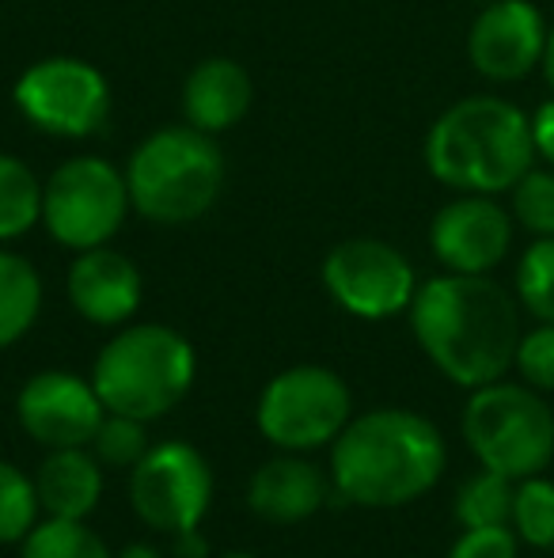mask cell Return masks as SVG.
<instances>
[{"mask_svg":"<svg viewBox=\"0 0 554 558\" xmlns=\"http://www.w3.org/2000/svg\"><path fill=\"white\" fill-rule=\"evenodd\" d=\"M410 331L433 368L456 388L475 391L502 380L520 342V304L490 274H448L418 286Z\"/></svg>","mask_w":554,"mask_h":558,"instance_id":"obj_1","label":"cell"},{"mask_svg":"<svg viewBox=\"0 0 554 558\" xmlns=\"http://www.w3.org/2000/svg\"><path fill=\"white\" fill-rule=\"evenodd\" d=\"M448 468L444 434L418 411L377 407L346 422L331 445V483L361 509H403L441 483Z\"/></svg>","mask_w":554,"mask_h":558,"instance_id":"obj_2","label":"cell"},{"mask_svg":"<svg viewBox=\"0 0 554 558\" xmlns=\"http://www.w3.org/2000/svg\"><path fill=\"white\" fill-rule=\"evenodd\" d=\"M421 160L456 194H509L535 168L532 118L502 96L456 99L429 125Z\"/></svg>","mask_w":554,"mask_h":558,"instance_id":"obj_3","label":"cell"},{"mask_svg":"<svg viewBox=\"0 0 554 558\" xmlns=\"http://www.w3.org/2000/svg\"><path fill=\"white\" fill-rule=\"evenodd\" d=\"M130 206L152 225H190L217 206L224 191V156L213 133L160 125L130 153Z\"/></svg>","mask_w":554,"mask_h":558,"instance_id":"obj_4","label":"cell"},{"mask_svg":"<svg viewBox=\"0 0 554 558\" xmlns=\"http://www.w3.org/2000/svg\"><path fill=\"white\" fill-rule=\"evenodd\" d=\"M194 373V345L175 327L130 324L99 350L91 384L111 414L156 422L183 403Z\"/></svg>","mask_w":554,"mask_h":558,"instance_id":"obj_5","label":"cell"},{"mask_svg":"<svg viewBox=\"0 0 554 558\" xmlns=\"http://www.w3.org/2000/svg\"><path fill=\"white\" fill-rule=\"evenodd\" d=\"M464 441L479 468L497 475L520 478L543 475L554 463V411L543 391L528 388L525 380L482 384L464 403Z\"/></svg>","mask_w":554,"mask_h":558,"instance_id":"obj_6","label":"cell"},{"mask_svg":"<svg viewBox=\"0 0 554 558\" xmlns=\"http://www.w3.org/2000/svg\"><path fill=\"white\" fill-rule=\"evenodd\" d=\"M130 209L126 171L103 156H73L42 183V228L69 251L111 243Z\"/></svg>","mask_w":554,"mask_h":558,"instance_id":"obj_7","label":"cell"},{"mask_svg":"<svg viewBox=\"0 0 554 558\" xmlns=\"http://www.w3.org/2000/svg\"><path fill=\"white\" fill-rule=\"evenodd\" d=\"M354 418V399L338 373L323 365H293L262 388L255 426L281 452H316Z\"/></svg>","mask_w":554,"mask_h":558,"instance_id":"obj_8","label":"cell"},{"mask_svg":"<svg viewBox=\"0 0 554 558\" xmlns=\"http://www.w3.org/2000/svg\"><path fill=\"white\" fill-rule=\"evenodd\" d=\"M20 114L50 137L81 141L103 130L111 114V84L84 58H42L15 81Z\"/></svg>","mask_w":554,"mask_h":558,"instance_id":"obj_9","label":"cell"},{"mask_svg":"<svg viewBox=\"0 0 554 558\" xmlns=\"http://www.w3.org/2000/svg\"><path fill=\"white\" fill-rule=\"evenodd\" d=\"M213 501V468L186 441L152 445L130 468V506L152 532L178 536L198 529Z\"/></svg>","mask_w":554,"mask_h":558,"instance_id":"obj_10","label":"cell"},{"mask_svg":"<svg viewBox=\"0 0 554 558\" xmlns=\"http://www.w3.org/2000/svg\"><path fill=\"white\" fill-rule=\"evenodd\" d=\"M323 289L342 312L357 319H392L410 312L418 293V274L410 258L387 240L354 235L327 251Z\"/></svg>","mask_w":554,"mask_h":558,"instance_id":"obj_11","label":"cell"},{"mask_svg":"<svg viewBox=\"0 0 554 558\" xmlns=\"http://www.w3.org/2000/svg\"><path fill=\"white\" fill-rule=\"evenodd\" d=\"M551 23L532 0L482 4L467 31V61L490 84H520L543 65Z\"/></svg>","mask_w":554,"mask_h":558,"instance_id":"obj_12","label":"cell"},{"mask_svg":"<svg viewBox=\"0 0 554 558\" xmlns=\"http://www.w3.org/2000/svg\"><path fill=\"white\" fill-rule=\"evenodd\" d=\"M513 214L494 194H456L433 214L429 251L448 274H490L513 247Z\"/></svg>","mask_w":554,"mask_h":558,"instance_id":"obj_13","label":"cell"},{"mask_svg":"<svg viewBox=\"0 0 554 558\" xmlns=\"http://www.w3.org/2000/svg\"><path fill=\"white\" fill-rule=\"evenodd\" d=\"M15 418L30 441L46 448H81L91 445L107 407L96 384L65 368H50L23 384L15 396Z\"/></svg>","mask_w":554,"mask_h":558,"instance_id":"obj_14","label":"cell"},{"mask_svg":"<svg viewBox=\"0 0 554 558\" xmlns=\"http://www.w3.org/2000/svg\"><path fill=\"white\" fill-rule=\"evenodd\" d=\"M65 293L81 319L96 327H122L137 316L145 278H140L134 258L103 243V247L76 251L65 278Z\"/></svg>","mask_w":554,"mask_h":558,"instance_id":"obj_15","label":"cell"},{"mask_svg":"<svg viewBox=\"0 0 554 558\" xmlns=\"http://www.w3.org/2000/svg\"><path fill=\"white\" fill-rule=\"evenodd\" d=\"M327 501V475L304 452H281L251 475L247 506L270 524H300Z\"/></svg>","mask_w":554,"mask_h":558,"instance_id":"obj_16","label":"cell"},{"mask_svg":"<svg viewBox=\"0 0 554 558\" xmlns=\"http://www.w3.org/2000/svg\"><path fill=\"white\" fill-rule=\"evenodd\" d=\"M255 84L247 69L232 58H206L190 69L183 84V114L194 130L224 133L251 111Z\"/></svg>","mask_w":554,"mask_h":558,"instance_id":"obj_17","label":"cell"},{"mask_svg":"<svg viewBox=\"0 0 554 558\" xmlns=\"http://www.w3.org/2000/svg\"><path fill=\"white\" fill-rule=\"evenodd\" d=\"M30 478L42 513L61 521H88L103 498V463L88 452V445L50 448Z\"/></svg>","mask_w":554,"mask_h":558,"instance_id":"obj_18","label":"cell"},{"mask_svg":"<svg viewBox=\"0 0 554 558\" xmlns=\"http://www.w3.org/2000/svg\"><path fill=\"white\" fill-rule=\"evenodd\" d=\"M42 312V278L15 251L0 247V350L15 345Z\"/></svg>","mask_w":554,"mask_h":558,"instance_id":"obj_19","label":"cell"},{"mask_svg":"<svg viewBox=\"0 0 554 558\" xmlns=\"http://www.w3.org/2000/svg\"><path fill=\"white\" fill-rule=\"evenodd\" d=\"M42 225V183L12 153H0V243H12Z\"/></svg>","mask_w":554,"mask_h":558,"instance_id":"obj_20","label":"cell"},{"mask_svg":"<svg viewBox=\"0 0 554 558\" xmlns=\"http://www.w3.org/2000/svg\"><path fill=\"white\" fill-rule=\"evenodd\" d=\"M513 494H517V483H513V478L479 468V475H471L467 483H459V490H456V506H452L456 524H459V529L509 524Z\"/></svg>","mask_w":554,"mask_h":558,"instance_id":"obj_21","label":"cell"},{"mask_svg":"<svg viewBox=\"0 0 554 558\" xmlns=\"http://www.w3.org/2000/svg\"><path fill=\"white\" fill-rule=\"evenodd\" d=\"M513 296L535 324H554V235H540L525 247L513 274Z\"/></svg>","mask_w":554,"mask_h":558,"instance_id":"obj_22","label":"cell"},{"mask_svg":"<svg viewBox=\"0 0 554 558\" xmlns=\"http://www.w3.org/2000/svg\"><path fill=\"white\" fill-rule=\"evenodd\" d=\"M20 558H114L111 547L88 529V521L46 517L20 544Z\"/></svg>","mask_w":554,"mask_h":558,"instance_id":"obj_23","label":"cell"},{"mask_svg":"<svg viewBox=\"0 0 554 558\" xmlns=\"http://www.w3.org/2000/svg\"><path fill=\"white\" fill-rule=\"evenodd\" d=\"M513 532L535 551H554V478L528 475L513 494Z\"/></svg>","mask_w":554,"mask_h":558,"instance_id":"obj_24","label":"cell"},{"mask_svg":"<svg viewBox=\"0 0 554 558\" xmlns=\"http://www.w3.org/2000/svg\"><path fill=\"white\" fill-rule=\"evenodd\" d=\"M38 494L35 478L23 475L15 463L0 460V544H23L27 532L38 524Z\"/></svg>","mask_w":554,"mask_h":558,"instance_id":"obj_25","label":"cell"},{"mask_svg":"<svg viewBox=\"0 0 554 558\" xmlns=\"http://www.w3.org/2000/svg\"><path fill=\"white\" fill-rule=\"evenodd\" d=\"M509 214L525 232L554 235V168H532L509 191Z\"/></svg>","mask_w":554,"mask_h":558,"instance_id":"obj_26","label":"cell"},{"mask_svg":"<svg viewBox=\"0 0 554 558\" xmlns=\"http://www.w3.org/2000/svg\"><path fill=\"white\" fill-rule=\"evenodd\" d=\"M148 422L130 418V414H111L99 422L96 437H91V452H96L99 463L107 468H137V460L148 452V434H145Z\"/></svg>","mask_w":554,"mask_h":558,"instance_id":"obj_27","label":"cell"},{"mask_svg":"<svg viewBox=\"0 0 554 558\" xmlns=\"http://www.w3.org/2000/svg\"><path fill=\"white\" fill-rule=\"evenodd\" d=\"M513 368L528 388L543 391V396L554 391V324H535L532 331L520 335Z\"/></svg>","mask_w":554,"mask_h":558,"instance_id":"obj_28","label":"cell"},{"mask_svg":"<svg viewBox=\"0 0 554 558\" xmlns=\"http://www.w3.org/2000/svg\"><path fill=\"white\" fill-rule=\"evenodd\" d=\"M520 536L513 524H487V529H464L452 544L448 558H517Z\"/></svg>","mask_w":554,"mask_h":558,"instance_id":"obj_29","label":"cell"},{"mask_svg":"<svg viewBox=\"0 0 554 558\" xmlns=\"http://www.w3.org/2000/svg\"><path fill=\"white\" fill-rule=\"evenodd\" d=\"M532 141H535V160H547L554 168V99L535 107L532 114Z\"/></svg>","mask_w":554,"mask_h":558,"instance_id":"obj_30","label":"cell"},{"mask_svg":"<svg viewBox=\"0 0 554 558\" xmlns=\"http://www.w3.org/2000/svg\"><path fill=\"white\" fill-rule=\"evenodd\" d=\"M171 558H209V544L198 529H186L171 536Z\"/></svg>","mask_w":554,"mask_h":558,"instance_id":"obj_31","label":"cell"},{"mask_svg":"<svg viewBox=\"0 0 554 558\" xmlns=\"http://www.w3.org/2000/svg\"><path fill=\"white\" fill-rule=\"evenodd\" d=\"M543 81H547V88L554 92V23H551V31H547V46H543Z\"/></svg>","mask_w":554,"mask_h":558,"instance_id":"obj_32","label":"cell"},{"mask_svg":"<svg viewBox=\"0 0 554 558\" xmlns=\"http://www.w3.org/2000/svg\"><path fill=\"white\" fill-rule=\"evenodd\" d=\"M114 558H168L160 551V547H152V544H130V547H122Z\"/></svg>","mask_w":554,"mask_h":558,"instance_id":"obj_33","label":"cell"},{"mask_svg":"<svg viewBox=\"0 0 554 558\" xmlns=\"http://www.w3.org/2000/svg\"><path fill=\"white\" fill-rule=\"evenodd\" d=\"M221 558H259V555H247V551H232V555H221Z\"/></svg>","mask_w":554,"mask_h":558,"instance_id":"obj_34","label":"cell"},{"mask_svg":"<svg viewBox=\"0 0 554 558\" xmlns=\"http://www.w3.org/2000/svg\"><path fill=\"white\" fill-rule=\"evenodd\" d=\"M471 4H494V0H471Z\"/></svg>","mask_w":554,"mask_h":558,"instance_id":"obj_35","label":"cell"}]
</instances>
